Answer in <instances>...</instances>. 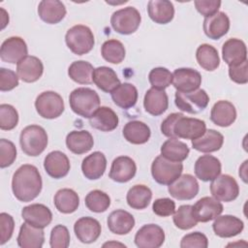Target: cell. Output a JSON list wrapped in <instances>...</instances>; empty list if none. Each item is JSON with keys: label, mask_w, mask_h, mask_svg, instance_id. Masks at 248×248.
<instances>
[{"label": "cell", "mask_w": 248, "mask_h": 248, "mask_svg": "<svg viewBox=\"0 0 248 248\" xmlns=\"http://www.w3.org/2000/svg\"><path fill=\"white\" fill-rule=\"evenodd\" d=\"M43 181L38 169L29 164L20 166L13 175L12 190L14 196L22 202L36 199L42 191Z\"/></svg>", "instance_id": "6da1fadb"}, {"label": "cell", "mask_w": 248, "mask_h": 248, "mask_svg": "<svg viewBox=\"0 0 248 248\" xmlns=\"http://www.w3.org/2000/svg\"><path fill=\"white\" fill-rule=\"evenodd\" d=\"M69 103L76 114L84 118H90L100 108V97L91 88L78 87L71 92Z\"/></svg>", "instance_id": "7a4b0ae2"}, {"label": "cell", "mask_w": 248, "mask_h": 248, "mask_svg": "<svg viewBox=\"0 0 248 248\" xmlns=\"http://www.w3.org/2000/svg\"><path fill=\"white\" fill-rule=\"evenodd\" d=\"M19 143L22 151L32 157L39 156L47 145V134L39 125H29L25 127L19 136Z\"/></svg>", "instance_id": "3957f363"}, {"label": "cell", "mask_w": 248, "mask_h": 248, "mask_svg": "<svg viewBox=\"0 0 248 248\" xmlns=\"http://www.w3.org/2000/svg\"><path fill=\"white\" fill-rule=\"evenodd\" d=\"M65 42L70 50L77 55L88 53L95 44L91 29L82 24L71 27L65 35Z\"/></svg>", "instance_id": "277c9868"}, {"label": "cell", "mask_w": 248, "mask_h": 248, "mask_svg": "<svg viewBox=\"0 0 248 248\" xmlns=\"http://www.w3.org/2000/svg\"><path fill=\"white\" fill-rule=\"evenodd\" d=\"M183 170L181 162H173L162 155L157 156L151 165V174L154 180L162 185H170L178 178Z\"/></svg>", "instance_id": "5b68a950"}, {"label": "cell", "mask_w": 248, "mask_h": 248, "mask_svg": "<svg viewBox=\"0 0 248 248\" xmlns=\"http://www.w3.org/2000/svg\"><path fill=\"white\" fill-rule=\"evenodd\" d=\"M141 21L140 12L134 7H126L115 11L110 17V24L114 31L122 35L135 33Z\"/></svg>", "instance_id": "8992f818"}, {"label": "cell", "mask_w": 248, "mask_h": 248, "mask_svg": "<svg viewBox=\"0 0 248 248\" xmlns=\"http://www.w3.org/2000/svg\"><path fill=\"white\" fill-rule=\"evenodd\" d=\"M209 97L205 90L197 89L192 92L177 91L174 96L175 106L182 111L191 114L202 112L208 105Z\"/></svg>", "instance_id": "52a82bcc"}, {"label": "cell", "mask_w": 248, "mask_h": 248, "mask_svg": "<svg viewBox=\"0 0 248 248\" xmlns=\"http://www.w3.org/2000/svg\"><path fill=\"white\" fill-rule=\"evenodd\" d=\"M35 108L39 115L46 119L59 117L65 108L62 97L54 91L42 92L36 98Z\"/></svg>", "instance_id": "ba28073f"}, {"label": "cell", "mask_w": 248, "mask_h": 248, "mask_svg": "<svg viewBox=\"0 0 248 248\" xmlns=\"http://www.w3.org/2000/svg\"><path fill=\"white\" fill-rule=\"evenodd\" d=\"M210 193L217 201L230 202L238 197L239 186L232 176L219 174L210 184Z\"/></svg>", "instance_id": "9c48e42d"}, {"label": "cell", "mask_w": 248, "mask_h": 248, "mask_svg": "<svg viewBox=\"0 0 248 248\" xmlns=\"http://www.w3.org/2000/svg\"><path fill=\"white\" fill-rule=\"evenodd\" d=\"M206 131V124L203 120L192 117L180 116L174 123L172 133L175 139L196 140L202 137Z\"/></svg>", "instance_id": "30bf717a"}, {"label": "cell", "mask_w": 248, "mask_h": 248, "mask_svg": "<svg viewBox=\"0 0 248 248\" xmlns=\"http://www.w3.org/2000/svg\"><path fill=\"white\" fill-rule=\"evenodd\" d=\"M199 183L197 179L189 174H181L172 183L169 185L170 195L179 201H188L194 199L199 193Z\"/></svg>", "instance_id": "8fae6325"}, {"label": "cell", "mask_w": 248, "mask_h": 248, "mask_svg": "<svg viewBox=\"0 0 248 248\" xmlns=\"http://www.w3.org/2000/svg\"><path fill=\"white\" fill-rule=\"evenodd\" d=\"M165 241V232L156 224L142 226L135 235V244L140 248H159Z\"/></svg>", "instance_id": "7c38bea8"}, {"label": "cell", "mask_w": 248, "mask_h": 248, "mask_svg": "<svg viewBox=\"0 0 248 248\" xmlns=\"http://www.w3.org/2000/svg\"><path fill=\"white\" fill-rule=\"evenodd\" d=\"M28 48L25 41L17 36L6 39L0 47L1 60L10 64L18 63L27 56Z\"/></svg>", "instance_id": "4fadbf2b"}, {"label": "cell", "mask_w": 248, "mask_h": 248, "mask_svg": "<svg viewBox=\"0 0 248 248\" xmlns=\"http://www.w3.org/2000/svg\"><path fill=\"white\" fill-rule=\"evenodd\" d=\"M223 204L213 197H203L192 205V212L198 222H209L223 212Z\"/></svg>", "instance_id": "5bb4252c"}, {"label": "cell", "mask_w": 248, "mask_h": 248, "mask_svg": "<svg viewBox=\"0 0 248 248\" xmlns=\"http://www.w3.org/2000/svg\"><path fill=\"white\" fill-rule=\"evenodd\" d=\"M171 83L179 92H192L202 84V76L194 69L179 68L173 72Z\"/></svg>", "instance_id": "9a60e30c"}, {"label": "cell", "mask_w": 248, "mask_h": 248, "mask_svg": "<svg viewBox=\"0 0 248 248\" xmlns=\"http://www.w3.org/2000/svg\"><path fill=\"white\" fill-rule=\"evenodd\" d=\"M44 168L46 173L54 178L60 179L65 177L71 168L69 158L61 151L55 150L49 152L44 161Z\"/></svg>", "instance_id": "2e32d148"}, {"label": "cell", "mask_w": 248, "mask_h": 248, "mask_svg": "<svg viewBox=\"0 0 248 248\" xmlns=\"http://www.w3.org/2000/svg\"><path fill=\"white\" fill-rule=\"evenodd\" d=\"M101 224L92 217H81L74 225V232L78 239L82 243L95 242L101 234Z\"/></svg>", "instance_id": "e0dca14e"}, {"label": "cell", "mask_w": 248, "mask_h": 248, "mask_svg": "<svg viewBox=\"0 0 248 248\" xmlns=\"http://www.w3.org/2000/svg\"><path fill=\"white\" fill-rule=\"evenodd\" d=\"M22 219L37 228L47 227L52 220V213L50 209L42 203H33L27 205L21 210Z\"/></svg>", "instance_id": "ac0fdd59"}, {"label": "cell", "mask_w": 248, "mask_h": 248, "mask_svg": "<svg viewBox=\"0 0 248 248\" xmlns=\"http://www.w3.org/2000/svg\"><path fill=\"white\" fill-rule=\"evenodd\" d=\"M137 172L135 161L128 156H119L112 161L108 176L115 182L125 183L130 181Z\"/></svg>", "instance_id": "d6986e66"}, {"label": "cell", "mask_w": 248, "mask_h": 248, "mask_svg": "<svg viewBox=\"0 0 248 248\" xmlns=\"http://www.w3.org/2000/svg\"><path fill=\"white\" fill-rule=\"evenodd\" d=\"M44 73V65L42 61L32 55H27L16 64V74L18 78L24 82L37 81Z\"/></svg>", "instance_id": "ffe728a7"}, {"label": "cell", "mask_w": 248, "mask_h": 248, "mask_svg": "<svg viewBox=\"0 0 248 248\" xmlns=\"http://www.w3.org/2000/svg\"><path fill=\"white\" fill-rule=\"evenodd\" d=\"M212 229L217 236L228 238L239 234L244 229V224L235 216L219 215L214 219Z\"/></svg>", "instance_id": "44dd1931"}, {"label": "cell", "mask_w": 248, "mask_h": 248, "mask_svg": "<svg viewBox=\"0 0 248 248\" xmlns=\"http://www.w3.org/2000/svg\"><path fill=\"white\" fill-rule=\"evenodd\" d=\"M195 174L202 181H212L221 173L220 160L212 155H202L195 163Z\"/></svg>", "instance_id": "7402d4cb"}, {"label": "cell", "mask_w": 248, "mask_h": 248, "mask_svg": "<svg viewBox=\"0 0 248 248\" xmlns=\"http://www.w3.org/2000/svg\"><path fill=\"white\" fill-rule=\"evenodd\" d=\"M222 56L229 66H235L247 60L246 45L243 41L232 38L226 41L222 46Z\"/></svg>", "instance_id": "603a6c76"}, {"label": "cell", "mask_w": 248, "mask_h": 248, "mask_svg": "<svg viewBox=\"0 0 248 248\" xmlns=\"http://www.w3.org/2000/svg\"><path fill=\"white\" fill-rule=\"evenodd\" d=\"M203 32L212 40H218L225 36L230 29L229 16L224 12H218L203 20Z\"/></svg>", "instance_id": "cb8c5ba5"}, {"label": "cell", "mask_w": 248, "mask_h": 248, "mask_svg": "<svg viewBox=\"0 0 248 248\" xmlns=\"http://www.w3.org/2000/svg\"><path fill=\"white\" fill-rule=\"evenodd\" d=\"M143 107L146 112L153 116L163 114L169 107V98L165 90L150 88L145 92Z\"/></svg>", "instance_id": "d4e9b609"}, {"label": "cell", "mask_w": 248, "mask_h": 248, "mask_svg": "<svg viewBox=\"0 0 248 248\" xmlns=\"http://www.w3.org/2000/svg\"><path fill=\"white\" fill-rule=\"evenodd\" d=\"M40 18L48 24L60 22L66 16L65 5L58 0H43L38 6Z\"/></svg>", "instance_id": "484cf974"}, {"label": "cell", "mask_w": 248, "mask_h": 248, "mask_svg": "<svg viewBox=\"0 0 248 248\" xmlns=\"http://www.w3.org/2000/svg\"><path fill=\"white\" fill-rule=\"evenodd\" d=\"M107 168L106 156L95 151L85 157L81 163V170L83 175L89 180H96L103 176Z\"/></svg>", "instance_id": "4316f807"}, {"label": "cell", "mask_w": 248, "mask_h": 248, "mask_svg": "<svg viewBox=\"0 0 248 248\" xmlns=\"http://www.w3.org/2000/svg\"><path fill=\"white\" fill-rule=\"evenodd\" d=\"M16 240L21 248H41L45 242V232L42 228L25 222L20 226Z\"/></svg>", "instance_id": "83f0119b"}, {"label": "cell", "mask_w": 248, "mask_h": 248, "mask_svg": "<svg viewBox=\"0 0 248 248\" xmlns=\"http://www.w3.org/2000/svg\"><path fill=\"white\" fill-rule=\"evenodd\" d=\"M107 224L108 230L112 233L123 235L129 233L133 230L135 226V219L128 211L117 209L108 215Z\"/></svg>", "instance_id": "f1b7e54d"}, {"label": "cell", "mask_w": 248, "mask_h": 248, "mask_svg": "<svg viewBox=\"0 0 248 248\" xmlns=\"http://www.w3.org/2000/svg\"><path fill=\"white\" fill-rule=\"evenodd\" d=\"M210 119L217 126L229 127L236 119V109L229 101H218L211 108Z\"/></svg>", "instance_id": "f546056e"}, {"label": "cell", "mask_w": 248, "mask_h": 248, "mask_svg": "<svg viewBox=\"0 0 248 248\" xmlns=\"http://www.w3.org/2000/svg\"><path fill=\"white\" fill-rule=\"evenodd\" d=\"M149 17L158 24H167L174 16V7L168 0H151L147 4Z\"/></svg>", "instance_id": "4dcf8cb0"}, {"label": "cell", "mask_w": 248, "mask_h": 248, "mask_svg": "<svg viewBox=\"0 0 248 248\" xmlns=\"http://www.w3.org/2000/svg\"><path fill=\"white\" fill-rule=\"evenodd\" d=\"M118 122L119 119L117 114L108 107L99 108L89 118L91 127L102 132L113 131L118 126Z\"/></svg>", "instance_id": "1f68e13d"}, {"label": "cell", "mask_w": 248, "mask_h": 248, "mask_svg": "<svg viewBox=\"0 0 248 248\" xmlns=\"http://www.w3.org/2000/svg\"><path fill=\"white\" fill-rule=\"evenodd\" d=\"M68 149L78 155L90 151L94 145L92 135L86 130L72 131L66 137Z\"/></svg>", "instance_id": "d6a6232c"}, {"label": "cell", "mask_w": 248, "mask_h": 248, "mask_svg": "<svg viewBox=\"0 0 248 248\" xmlns=\"http://www.w3.org/2000/svg\"><path fill=\"white\" fill-rule=\"evenodd\" d=\"M223 143V135L220 132L213 129H208L204 132V134L202 137L196 140H192L193 148L203 153L218 151L222 147Z\"/></svg>", "instance_id": "836d02e7"}, {"label": "cell", "mask_w": 248, "mask_h": 248, "mask_svg": "<svg viewBox=\"0 0 248 248\" xmlns=\"http://www.w3.org/2000/svg\"><path fill=\"white\" fill-rule=\"evenodd\" d=\"M92 80L99 89L107 93H111L120 84L116 73L107 66H101L94 69Z\"/></svg>", "instance_id": "e575fe53"}, {"label": "cell", "mask_w": 248, "mask_h": 248, "mask_svg": "<svg viewBox=\"0 0 248 248\" xmlns=\"http://www.w3.org/2000/svg\"><path fill=\"white\" fill-rule=\"evenodd\" d=\"M122 132L125 140L133 144H143L147 142L151 135L148 125L139 120L127 122Z\"/></svg>", "instance_id": "d590c367"}, {"label": "cell", "mask_w": 248, "mask_h": 248, "mask_svg": "<svg viewBox=\"0 0 248 248\" xmlns=\"http://www.w3.org/2000/svg\"><path fill=\"white\" fill-rule=\"evenodd\" d=\"M110 95L113 103L124 109L134 107L138 101V90L129 82L120 83Z\"/></svg>", "instance_id": "8d00e7d4"}, {"label": "cell", "mask_w": 248, "mask_h": 248, "mask_svg": "<svg viewBox=\"0 0 248 248\" xmlns=\"http://www.w3.org/2000/svg\"><path fill=\"white\" fill-rule=\"evenodd\" d=\"M53 201L56 209L64 214L75 212L79 205L78 195L73 189L69 188L58 190L54 196Z\"/></svg>", "instance_id": "74e56055"}, {"label": "cell", "mask_w": 248, "mask_h": 248, "mask_svg": "<svg viewBox=\"0 0 248 248\" xmlns=\"http://www.w3.org/2000/svg\"><path fill=\"white\" fill-rule=\"evenodd\" d=\"M190 149L186 143L177 139L167 140L161 146V155L173 162H182L189 155Z\"/></svg>", "instance_id": "f35d334b"}, {"label": "cell", "mask_w": 248, "mask_h": 248, "mask_svg": "<svg viewBox=\"0 0 248 248\" xmlns=\"http://www.w3.org/2000/svg\"><path fill=\"white\" fill-rule=\"evenodd\" d=\"M152 199L151 190L142 184H138L129 189L126 201L130 207L134 209H144L148 206Z\"/></svg>", "instance_id": "ab89813d"}, {"label": "cell", "mask_w": 248, "mask_h": 248, "mask_svg": "<svg viewBox=\"0 0 248 248\" xmlns=\"http://www.w3.org/2000/svg\"><path fill=\"white\" fill-rule=\"evenodd\" d=\"M196 58L199 65L205 71H214L220 65L217 49L208 44H202L197 48Z\"/></svg>", "instance_id": "60d3db41"}, {"label": "cell", "mask_w": 248, "mask_h": 248, "mask_svg": "<svg viewBox=\"0 0 248 248\" xmlns=\"http://www.w3.org/2000/svg\"><path fill=\"white\" fill-rule=\"evenodd\" d=\"M94 68L92 64L84 60H78L73 62L68 68L69 77L77 83L79 84H90L93 82Z\"/></svg>", "instance_id": "b9f144b4"}, {"label": "cell", "mask_w": 248, "mask_h": 248, "mask_svg": "<svg viewBox=\"0 0 248 248\" xmlns=\"http://www.w3.org/2000/svg\"><path fill=\"white\" fill-rule=\"evenodd\" d=\"M101 53L106 61L112 64H119L124 60L126 50L120 41L111 39L103 44Z\"/></svg>", "instance_id": "7bdbcfd3"}, {"label": "cell", "mask_w": 248, "mask_h": 248, "mask_svg": "<svg viewBox=\"0 0 248 248\" xmlns=\"http://www.w3.org/2000/svg\"><path fill=\"white\" fill-rule=\"evenodd\" d=\"M84 202L90 211L101 213L105 212L109 207L110 198L107 193L101 190H93L86 195Z\"/></svg>", "instance_id": "ee69618b"}, {"label": "cell", "mask_w": 248, "mask_h": 248, "mask_svg": "<svg viewBox=\"0 0 248 248\" xmlns=\"http://www.w3.org/2000/svg\"><path fill=\"white\" fill-rule=\"evenodd\" d=\"M173 223L176 228L180 230H190L197 226L198 221L193 215L192 205L184 204L178 207L173 213Z\"/></svg>", "instance_id": "f6af8a7d"}, {"label": "cell", "mask_w": 248, "mask_h": 248, "mask_svg": "<svg viewBox=\"0 0 248 248\" xmlns=\"http://www.w3.org/2000/svg\"><path fill=\"white\" fill-rule=\"evenodd\" d=\"M148 80L152 88L164 90L170 85L172 81V74L167 68L157 67L149 72Z\"/></svg>", "instance_id": "bcb514c9"}, {"label": "cell", "mask_w": 248, "mask_h": 248, "mask_svg": "<svg viewBox=\"0 0 248 248\" xmlns=\"http://www.w3.org/2000/svg\"><path fill=\"white\" fill-rule=\"evenodd\" d=\"M18 123L17 110L11 105H0V128L1 130H13Z\"/></svg>", "instance_id": "7dc6e473"}, {"label": "cell", "mask_w": 248, "mask_h": 248, "mask_svg": "<svg viewBox=\"0 0 248 248\" xmlns=\"http://www.w3.org/2000/svg\"><path fill=\"white\" fill-rule=\"evenodd\" d=\"M16 159V148L15 144L6 139L0 140V168L4 169L13 165Z\"/></svg>", "instance_id": "c3c4849f"}, {"label": "cell", "mask_w": 248, "mask_h": 248, "mask_svg": "<svg viewBox=\"0 0 248 248\" xmlns=\"http://www.w3.org/2000/svg\"><path fill=\"white\" fill-rule=\"evenodd\" d=\"M49 244L51 248H67L70 244V232L63 225H56L50 232Z\"/></svg>", "instance_id": "681fc988"}, {"label": "cell", "mask_w": 248, "mask_h": 248, "mask_svg": "<svg viewBox=\"0 0 248 248\" xmlns=\"http://www.w3.org/2000/svg\"><path fill=\"white\" fill-rule=\"evenodd\" d=\"M208 246V239L205 234L200 232H190L184 235L180 242L181 248H206Z\"/></svg>", "instance_id": "f907efd6"}, {"label": "cell", "mask_w": 248, "mask_h": 248, "mask_svg": "<svg viewBox=\"0 0 248 248\" xmlns=\"http://www.w3.org/2000/svg\"><path fill=\"white\" fill-rule=\"evenodd\" d=\"M15 229L14 218L5 212L0 214V244L3 245L9 241Z\"/></svg>", "instance_id": "816d5d0a"}, {"label": "cell", "mask_w": 248, "mask_h": 248, "mask_svg": "<svg viewBox=\"0 0 248 248\" xmlns=\"http://www.w3.org/2000/svg\"><path fill=\"white\" fill-rule=\"evenodd\" d=\"M152 210L160 217L170 216L175 211V202L169 198L157 199L152 204Z\"/></svg>", "instance_id": "f5cc1de1"}, {"label": "cell", "mask_w": 248, "mask_h": 248, "mask_svg": "<svg viewBox=\"0 0 248 248\" xmlns=\"http://www.w3.org/2000/svg\"><path fill=\"white\" fill-rule=\"evenodd\" d=\"M18 85V77L14 71L6 68L0 69V90L10 91Z\"/></svg>", "instance_id": "db71d44e"}, {"label": "cell", "mask_w": 248, "mask_h": 248, "mask_svg": "<svg viewBox=\"0 0 248 248\" xmlns=\"http://www.w3.org/2000/svg\"><path fill=\"white\" fill-rule=\"evenodd\" d=\"M197 11L202 15L204 17H208L218 13L221 6V1L219 0H196L194 2Z\"/></svg>", "instance_id": "11a10c76"}, {"label": "cell", "mask_w": 248, "mask_h": 248, "mask_svg": "<svg viewBox=\"0 0 248 248\" xmlns=\"http://www.w3.org/2000/svg\"><path fill=\"white\" fill-rule=\"evenodd\" d=\"M248 61H244L241 64L235 66H229V76L230 78L238 84H245L248 81V75H247V66Z\"/></svg>", "instance_id": "9f6ffc18"}, {"label": "cell", "mask_w": 248, "mask_h": 248, "mask_svg": "<svg viewBox=\"0 0 248 248\" xmlns=\"http://www.w3.org/2000/svg\"><path fill=\"white\" fill-rule=\"evenodd\" d=\"M182 115H183V113H181V112H173V113H170V115H168V117L161 124L162 134L170 139H172V138L175 139L173 136V133H172V128H173L175 121Z\"/></svg>", "instance_id": "6f0895ef"}, {"label": "cell", "mask_w": 248, "mask_h": 248, "mask_svg": "<svg viewBox=\"0 0 248 248\" xmlns=\"http://www.w3.org/2000/svg\"><path fill=\"white\" fill-rule=\"evenodd\" d=\"M0 20H1V30H3L7 24L9 23V15L8 13L3 9V8H0Z\"/></svg>", "instance_id": "680465c9"}, {"label": "cell", "mask_w": 248, "mask_h": 248, "mask_svg": "<svg viewBox=\"0 0 248 248\" xmlns=\"http://www.w3.org/2000/svg\"><path fill=\"white\" fill-rule=\"evenodd\" d=\"M247 163L248 161H244L242 166L239 168V176L242 178V180L246 183L247 182V175H246V170H247Z\"/></svg>", "instance_id": "91938a15"}, {"label": "cell", "mask_w": 248, "mask_h": 248, "mask_svg": "<svg viewBox=\"0 0 248 248\" xmlns=\"http://www.w3.org/2000/svg\"><path fill=\"white\" fill-rule=\"evenodd\" d=\"M111 245H119V246H124L125 247V245L124 244H122V243H115V242H108V243H105L104 244V246H111Z\"/></svg>", "instance_id": "94428289"}]
</instances>
